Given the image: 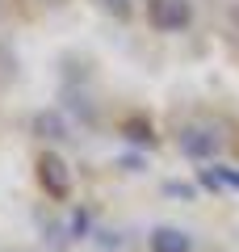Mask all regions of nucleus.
Instances as JSON below:
<instances>
[{"label": "nucleus", "instance_id": "nucleus-2", "mask_svg": "<svg viewBox=\"0 0 239 252\" xmlns=\"http://www.w3.org/2000/svg\"><path fill=\"white\" fill-rule=\"evenodd\" d=\"M218 130H210V126H193V130H185L180 135V152L185 156H193V160H206V156H214L218 152Z\"/></svg>", "mask_w": 239, "mask_h": 252}, {"label": "nucleus", "instance_id": "nucleus-7", "mask_svg": "<svg viewBox=\"0 0 239 252\" xmlns=\"http://www.w3.org/2000/svg\"><path fill=\"white\" fill-rule=\"evenodd\" d=\"M109 9H114V13H126V0H109Z\"/></svg>", "mask_w": 239, "mask_h": 252}, {"label": "nucleus", "instance_id": "nucleus-1", "mask_svg": "<svg viewBox=\"0 0 239 252\" xmlns=\"http://www.w3.org/2000/svg\"><path fill=\"white\" fill-rule=\"evenodd\" d=\"M147 17L155 30H185L189 26V4L185 0H151Z\"/></svg>", "mask_w": 239, "mask_h": 252}, {"label": "nucleus", "instance_id": "nucleus-4", "mask_svg": "<svg viewBox=\"0 0 239 252\" xmlns=\"http://www.w3.org/2000/svg\"><path fill=\"white\" fill-rule=\"evenodd\" d=\"M189 248H193V240L185 231H177V227H159L151 235V252H189Z\"/></svg>", "mask_w": 239, "mask_h": 252}, {"label": "nucleus", "instance_id": "nucleus-3", "mask_svg": "<svg viewBox=\"0 0 239 252\" xmlns=\"http://www.w3.org/2000/svg\"><path fill=\"white\" fill-rule=\"evenodd\" d=\"M38 177H42L46 193H55V198H67V193H71L67 164H63V160H55V156H42V160H38Z\"/></svg>", "mask_w": 239, "mask_h": 252}, {"label": "nucleus", "instance_id": "nucleus-5", "mask_svg": "<svg viewBox=\"0 0 239 252\" xmlns=\"http://www.w3.org/2000/svg\"><path fill=\"white\" fill-rule=\"evenodd\" d=\"M34 126H38V135H46V139H63V122L55 114H38Z\"/></svg>", "mask_w": 239, "mask_h": 252}, {"label": "nucleus", "instance_id": "nucleus-6", "mask_svg": "<svg viewBox=\"0 0 239 252\" xmlns=\"http://www.w3.org/2000/svg\"><path fill=\"white\" fill-rule=\"evenodd\" d=\"M206 185H235L239 189V172H227V168H206Z\"/></svg>", "mask_w": 239, "mask_h": 252}]
</instances>
